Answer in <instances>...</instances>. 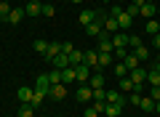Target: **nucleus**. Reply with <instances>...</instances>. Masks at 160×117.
I'll return each mask as SVG.
<instances>
[{"mask_svg":"<svg viewBox=\"0 0 160 117\" xmlns=\"http://www.w3.org/2000/svg\"><path fill=\"white\" fill-rule=\"evenodd\" d=\"M115 75H118V77H128V67L123 61H118L115 64Z\"/></svg>","mask_w":160,"mask_h":117,"instance_id":"32","label":"nucleus"},{"mask_svg":"<svg viewBox=\"0 0 160 117\" xmlns=\"http://www.w3.org/2000/svg\"><path fill=\"white\" fill-rule=\"evenodd\" d=\"M53 13H56V8H53L51 3H46V6H43V16H53Z\"/></svg>","mask_w":160,"mask_h":117,"instance_id":"38","label":"nucleus"},{"mask_svg":"<svg viewBox=\"0 0 160 117\" xmlns=\"http://www.w3.org/2000/svg\"><path fill=\"white\" fill-rule=\"evenodd\" d=\"M83 117H99V112L93 109L91 104H88V106H86V112H83Z\"/></svg>","mask_w":160,"mask_h":117,"instance_id":"40","label":"nucleus"},{"mask_svg":"<svg viewBox=\"0 0 160 117\" xmlns=\"http://www.w3.org/2000/svg\"><path fill=\"white\" fill-rule=\"evenodd\" d=\"M88 88H91V90H99V88H104V75L102 72H93L91 75V80H88Z\"/></svg>","mask_w":160,"mask_h":117,"instance_id":"9","label":"nucleus"},{"mask_svg":"<svg viewBox=\"0 0 160 117\" xmlns=\"http://www.w3.org/2000/svg\"><path fill=\"white\" fill-rule=\"evenodd\" d=\"M69 3H80V0H69Z\"/></svg>","mask_w":160,"mask_h":117,"instance_id":"49","label":"nucleus"},{"mask_svg":"<svg viewBox=\"0 0 160 117\" xmlns=\"http://www.w3.org/2000/svg\"><path fill=\"white\" fill-rule=\"evenodd\" d=\"M78 101H83V104H88V101H93V90L88 88L86 83H83V85L78 88Z\"/></svg>","mask_w":160,"mask_h":117,"instance_id":"7","label":"nucleus"},{"mask_svg":"<svg viewBox=\"0 0 160 117\" xmlns=\"http://www.w3.org/2000/svg\"><path fill=\"white\" fill-rule=\"evenodd\" d=\"M107 104L126 106V93H120V90H107Z\"/></svg>","mask_w":160,"mask_h":117,"instance_id":"5","label":"nucleus"},{"mask_svg":"<svg viewBox=\"0 0 160 117\" xmlns=\"http://www.w3.org/2000/svg\"><path fill=\"white\" fill-rule=\"evenodd\" d=\"M144 32H147V35H152V37H155V35H158V32H160V24H158V22H155V19H149V22H147V24H144Z\"/></svg>","mask_w":160,"mask_h":117,"instance_id":"26","label":"nucleus"},{"mask_svg":"<svg viewBox=\"0 0 160 117\" xmlns=\"http://www.w3.org/2000/svg\"><path fill=\"white\" fill-rule=\"evenodd\" d=\"M75 77H78V75H75V67H67V69H62V83H72Z\"/></svg>","mask_w":160,"mask_h":117,"instance_id":"28","label":"nucleus"},{"mask_svg":"<svg viewBox=\"0 0 160 117\" xmlns=\"http://www.w3.org/2000/svg\"><path fill=\"white\" fill-rule=\"evenodd\" d=\"M139 101H142V93H131V96H128V104L139 106Z\"/></svg>","mask_w":160,"mask_h":117,"instance_id":"39","label":"nucleus"},{"mask_svg":"<svg viewBox=\"0 0 160 117\" xmlns=\"http://www.w3.org/2000/svg\"><path fill=\"white\" fill-rule=\"evenodd\" d=\"M131 53L133 56H136V59H139V61H142V59H144V61H147V59H149V51H147V45H136V48H131Z\"/></svg>","mask_w":160,"mask_h":117,"instance_id":"19","label":"nucleus"},{"mask_svg":"<svg viewBox=\"0 0 160 117\" xmlns=\"http://www.w3.org/2000/svg\"><path fill=\"white\" fill-rule=\"evenodd\" d=\"M115 32H120L118 19L115 16H104V35H115Z\"/></svg>","mask_w":160,"mask_h":117,"instance_id":"8","label":"nucleus"},{"mask_svg":"<svg viewBox=\"0 0 160 117\" xmlns=\"http://www.w3.org/2000/svg\"><path fill=\"white\" fill-rule=\"evenodd\" d=\"M93 101H107V90H104V88L93 90Z\"/></svg>","mask_w":160,"mask_h":117,"instance_id":"37","label":"nucleus"},{"mask_svg":"<svg viewBox=\"0 0 160 117\" xmlns=\"http://www.w3.org/2000/svg\"><path fill=\"white\" fill-rule=\"evenodd\" d=\"M35 88H40V90H51V80H48V75H38V85H35Z\"/></svg>","mask_w":160,"mask_h":117,"instance_id":"24","label":"nucleus"},{"mask_svg":"<svg viewBox=\"0 0 160 117\" xmlns=\"http://www.w3.org/2000/svg\"><path fill=\"white\" fill-rule=\"evenodd\" d=\"M59 53H62V45H59V43H48V48H46V61L56 59Z\"/></svg>","mask_w":160,"mask_h":117,"instance_id":"17","label":"nucleus"},{"mask_svg":"<svg viewBox=\"0 0 160 117\" xmlns=\"http://www.w3.org/2000/svg\"><path fill=\"white\" fill-rule=\"evenodd\" d=\"M139 109H144V112H155V99L142 96V101H139Z\"/></svg>","mask_w":160,"mask_h":117,"instance_id":"22","label":"nucleus"},{"mask_svg":"<svg viewBox=\"0 0 160 117\" xmlns=\"http://www.w3.org/2000/svg\"><path fill=\"white\" fill-rule=\"evenodd\" d=\"M120 112H123V106H118V104H104V112H102V115H107V117H120Z\"/></svg>","mask_w":160,"mask_h":117,"instance_id":"21","label":"nucleus"},{"mask_svg":"<svg viewBox=\"0 0 160 117\" xmlns=\"http://www.w3.org/2000/svg\"><path fill=\"white\" fill-rule=\"evenodd\" d=\"M48 80H51V85L62 83V69H51V72H48Z\"/></svg>","mask_w":160,"mask_h":117,"instance_id":"33","label":"nucleus"},{"mask_svg":"<svg viewBox=\"0 0 160 117\" xmlns=\"http://www.w3.org/2000/svg\"><path fill=\"white\" fill-rule=\"evenodd\" d=\"M46 96H48L46 90H40V88H32V99H29V104H32L35 109H38V106L43 104V99H46Z\"/></svg>","mask_w":160,"mask_h":117,"instance_id":"13","label":"nucleus"},{"mask_svg":"<svg viewBox=\"0 0 160 117\" xmlns=\"http://www.w3.org/2000/svg\"><path fill=\"white\" fill-rule=\"evenodd\" d=\"M109 16H115V19H118V27L123 29V32H126V29H128V27H131V24H133V19L128 16V13L123 11V8H120V6H112V8H109Z\"/></svg>","mask_w":160,"mask_h":117,"instance_id":"1","label":"nucleus"},{"mask_svg":"<svg viewBox=\"0 0 160 117\" xmlns=\"http://www.w3.org/2000/svg\"><path fill=\"white\" fill-rule=\"evenodd\" d=\"M109 40H112V45H115V48H128V40H131V35H126L123 29H120V32L109 35Z\"/></svg>","mask_w":160,"mask_h":117,"instance_id":"3","label":"nucleus"},{"mask_svg":"<svg viewBox=\"0 0 160 117\" xmlns=\"http://www.w3.org/2000/svg\"><path fill=\"white\" fill-rule=\"evenodd\" d=\"M75 75H78V83L83 85V83H88V80H91V75H93V69L88 67V64H78V67H75Z\"/></svg>","mask_w":160,"mask_h":117,"instance_id":"2","label":"nucleus"},{"mask_svg":"<svg viewBox=\"0 0 160 117\" xmlns=\"http://www.w3.org/2000/svg\"><path fill=\"white\" fill-rule=\"evenodd\" d=\"M51 64H53V69H67L69 67V56L67 53H59L56 59H51Z\"/></svg>","mask_w":160,"mask_h":117,"instance_id":"14","label":"nucleus"},{"mask_svg":"<svg viewBox=\"0 0 160 117\" xmlns=\"http://www.w3.org/2000/svg\"><path fill=\"white\" fill-rule=\"evenodd\" d=\"M72 51H75V45H72V43H62V53H67V56H69Z\"/></svg>","mask_w":160,"mask_h":117,"instance_id":"43","label":"nucleus"},{"mask_svg":"<svg viewBox=\"0 0 160 117\" xmlns=\"http://www.w3.org/2000/svg\"><path fill=\"white\" fill-rule=\"evenodd\" d=\"M152 69H158V72H160V59H158V61H155V67Z\"/></svg>","mask_w":160,"mask_h":117,"instance_id":"46","label":"nucleus"},{"mask_svg":"<svg viewBox=\"0 0 160 117\" xmlns=\"http://www.w3.org/2000/svg\"><path fill=\"white\" fill-rule=\"evenodd\" d=\"M102 3H104V0H102Z\"/></svg>","mask_w":160,"mask_h":117,"instance_id":"50","label":"nucleus"},{"mask_svg":"<svg viewBox=\"0 0 160 117\" xmlns=\"http://www.w3.org/2000/svg\"><path fill=\"white\" fill-rule=\"evenodd\" d=\"M96 19V11H91V8H86V11H80V27H88V24Z\"/></svg>","mask_w":160,"mask_h":117,"instance_id":"16","label":"nucleus"},{"mask_svg":"<svg viewBox=\"0 0 160 117\" xmlns=\"http://www.w3.org/2000/svg\"><path fill=\"white\" fill-rule=\"evenodd\" d=\"M126 13H128L131 19H133V16H139V6H133V3H131V6L126 8Z\"/></svg>","mask_w":160,"mask_h":117,"instance_id":"41","label":"nucleus"},{"mask_svg":"<svg viewBox=\"0 0 160 117\" xmlns=\"http://www.w3.org/2000/svg\"><path fill=\"white\" fill-rule=\"evenodd\" d=\"M104 104H107V101H93V104H91V106H93V109H96V112H99V115H102V112H104Z\"/></svg>","mask_w":160,"mask_h":117,"instance_id":"44","label":"nucleus"},{"mask_svg":"<svg viewBox=\"0 0 160 117\" xmlns=\"http://www.w3.org/2000/svg\"><path fill=\"white\" fill-rule=\"evenodd\" d=\"M120 93H133V80L131 77H120Z\"/></svg>","mask_w":160,"mask_h":117,"instance_id":"25","label":"nucleus"},{"mask_svg":"<svg viewBox=\"0 0 160 117\" xmlns=\"http://www.w3.org/2000/svg\"><path fill=\"white\" fill-rule=\"evenodd\" d=\"M35 115V106L32 104H22L19 106V117H32Z\"/></svg>","mask_w":160,"mask_h":117,"instance_id":"31","label":"nucleus"},{"mask_svg":"<svg viewBox=\"0 0 160 117\" xmlns=\"http://www.w3.org/2000/svg\"><path fill=\"white\" fill-rule=\"evenodd\" d=\"M155 13H158L155 3H142V6H139V16H147V19H152Z\"/></svg>","mask_w":160,"mask_h":117,"instance_id":"12","label":"nucleus"},{"mask_svg":"<svg viewBox=\"0 0 160 117\" xmlns=\"http://www.w3.org/2000/svg\"><path fill=\"white\" fill-rule=\"evenodd\" d=\"M128 53H131L128 48H115V51H112V56H115V59H120V61H123V59H126Z\"/></svg>","mask_w":160,"mask_h":117,"instance_id":"35","label":"nucleus"},{"mask_svg":"<svg viewBox=\"0 0 160 117\" xmlns=\"http://www.w3.org/2000/svg\"><path fill=\"white\" fill-rule=\"evenodd\" d=\"M46 48H48V43H46V40H35V51H38V53H43V56H46Z\"/></svg>","mask_w":160,"mask_h":117,"instance_id":"36","label":"nucleus"},{"mask_svg":"<svg viewBox=\"0 0 160 117\" xmlns=\"http://www.w3.org/2000/svg\"><path fill=\"white\" fill-rule=\"evenodd\" d=\"M83 64H88L91 69H99V51H86V59Z\"/></svg>","mask_w":160,"mask_h":117,"instance_id":"11","label":"nucleus"},{"mask_svg":"<svg viewBox=\"0 0 160 117\" xmlns=\"http://www.w3.org/2000/svg\"><path fill=\"white\" fill-rule=\"evenodd\" d=\"M27 3H29V0H27Z\"/></svg>","mask_w":160,"mask_h":117,"instance_id":"51","label":"nucleus"},{"mask_svg":"<svg viewBox=\"0 0 160 117\" xmlns=\"http://www.w3.org/2000/svg\"><path fill=\"white\" fill-rule=\"evenodd\" d=\"M83 59H86V53H83V51H72V53H69V67L83 64Z\"/></svg>","mask_w":160,"mask_h":117,"instance_id":"23","label":"nucleus"},{"mask_svg":"<svg viewBox=\"0 0 160 117\" xmlns=\"http://www.w3.org/2000/svg\"><path fill=\"white\" fill-rule=\"evenodd\" d=\"M131 3H133V6H142V3H144V0H131Z\"/></svg>","mask_w":160,"mask_h":117,"instance_id":"47","label":"nucleus"},{"mask_svg":"<svg viewBox=\"0 0 160 117\" xmlns=\"http://www.w3.org/2000/svg\"><path fill=\"white\" fill-rule=\"evenodd\" d=\"M147 72H149V69H144L142 64H139L136 69H131V72H128V77H131L133 83H147Z\"/></svg>","mask_w":160,"mask_h":117,"instance_id":"4","label":"nucleus"},{"mask_svg":"<svg viewBox=\"0 0 160 117\" xmlns=\"http://www.w3.org/2000/svg\"><path fill=\"white\" fill-rule=\"evenodd\" d=\"M24 13H27V16H43V6H40L38 0H29L27 8H24Z\"/></svg>","mask_w":160,"mask_h":117,"instance_id":"10","label":"nucleus"},{"mask_svg":"<svg viewBox=\"0 0 160 117\" xmlns=\"http://www.w3.org/2000/svg\"><path fill=\"white\" fill-rule=\"evenodd\" d=\"M22 19H24V11H22V8H11V13H8L6 22H8V24H19Z\"/></svg>","mask_w":160,"mask_h":117,"instance_id":"20","label":"nucleus"},{"mask_svg":"<svg viewBox=\"0 0 160 117\" xmlns=\"http://www.w3.org/2000/svg\"><path fill=\"white\" fill-rule=\"evenodd\" d=\"M147 83H149V88L160 85V72H158V69H149V72H147Z\"/></svg>","mask_w":160,"mask_h":117,"instance_id":"27","label":"nucleus"},{"mask_svg":"<svg viewBox=\"0 0 160 117\" xmlns=\"http://www.w3.org/2000/svg\"><path fill=\"white\" fill-rule=\"evenodd\" d=\"M8 13H11V6H8L6 0H3V3H0V19L6 22V19H8Z\"/></svg>","mask_w":160,"mask_h":117,"instance_id":"34","label":"nucleus"},{"mask_svg":"<svg viewBox=\"0 0 160 117\" xmlns=\"http://www.w3.org/2000/svg\"><path fill=\"white\" fill-rule=\"evenodd\" d=\"M16 99L22 101V104H29V99H32V88H27V85H22V88L16 90Z\"/></svg>","mask_w":160,"mask_h":117,"instance_id":"18","label":"nucleus"},{"mask_svg":"<svg viewBox=\"0 0 160 117\" xmlns=\"http://www.w3.org/2000/svg\"><path fill=\"white\" fill-rule=\"evenodd\" d=\"M152 45H155V48H160V32H158V35L152 37Z\"/></svg>","mask_w":160,"mask_h":117,"instance_id":"45","label":"nucleus"},{"mask_svg":"<svg viewBox=\"0 0 160 117\" xmlns=\"http://www.w3.org/2000/svg\"><path fill=\"white\" fill-rule=\"evenodd\" d=\"M99 53H112V51H115V45H112V40H109V35H104L102 32V37H99Z\"/></svg>","mask_w":160,"mask_h":117,"instance_id":"6","label":"nucleus"},{"mask_svg":"<svg viewBox=\"0 0 160 117\" xmlns=\"http://www.w3.org/2000/svg\"><path fill=\"white\" fill-rule=\"evenodd\" d=\"M155 112H160V101H155Z\"/></svg>","mask_w":160,"mask_h":117,"instance_id":"48","label":"nucleus"},{"mask_svg":"<svg viewBox=\"0 0 160 117\" xmlns=\"http://www.w3.org/2000/svg\"><path fill=\"white\" fill-rule=\"evenodd\" d=\"M112 61H115L112 53H99V69H102V67H109Z\"/></svg>","mask_w":160,"mask_h":117,"instance_id":"29","label":"nucleus"},{"mask_svg":"<svg viewBox=\"0 0 160 117\" xmlns=\"http://www.w3.org/2000/svg\"><path fill=\"white\" fill-rule=\"evenodd\" d=\"M149 99H155V101H160V85H155V88L149 90Z\"/></svg>","mask_w":160,"mask_h":117,"instance_id":"42","label":"nucleus"},{"mask_svg":"<svg viewBox=\"0 0 160 117\" xmlns=\"http://www.w3.org/2000/svg\"><path fill=\"white\" fill-rule=\"evenodd\" d=\"M123 64H126V67H128V72H131V69H136V67H139V59H136L133 53H128L126 59H123Z\"/></svg>","mask_w":160,"mask_h":117,"instance_id":"30","label":"nucleus"},{"mask_svg":"<svg viewBox=\"0 0 160 117\" xmlns=\"http://www.w3.org/2000/svg\"><path fill=\"white\" fill-rule=\"evenodd\" d=\"M48 96H53V99H64L67 96V88H64V83H53L51 90H48Z\"/></svg>","mask_w":160,"mask_h":117,"instance_id":"15","label":"nucleus"}]
</instances>
